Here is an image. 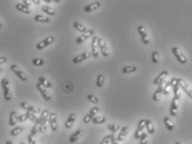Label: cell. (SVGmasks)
I'll use <instances>...</instances> for the list:
<instances>
[{"label":"cell","mask_w":192,"mask_h":144,"mask_svg":"<svg viewBox=\"0 0 192 144\" xmlns=\"http://www.w3.org/2000/svg\"><path fill=\"white\" fill-rule=\"evenodd\" d=\"M27 119V114H23V115H20L19 117H17V121L19 122H25V121Z\"/></svg>","instance_id":"f6af8a7d"},{"label":"cell","mask_w":192,"mask_h":144,"mask_svg":"<svg viewBox=\"0 0 192 144\" xmlns=\"http://www.w3.org/2000/svg\"><path fill=\"white\" fill-rule=\"evenodd\" d=\"M111 144H118L117 143L116 136L115 135V133H111Z\"/></svg>","instance_id":"7dc6e473"},{"label":"cell","mask_w":192,"mask_h":144,"mask_svg":"<svg viewBox=\"0 0 192 144\" xmlns=\"http://www.w3.org/2000/svg\"><path fill=\"white\" fill-rule=\"evenodd\" d=\"M32 2H33V3H34L35 4H40V1H39V0H33Z\"/></svg>","instance_id":"f907efd6"},{"label":"cell","mask_w":192,"mask_h":144,"mask_svg":"<svg viewBox=\"0 0 192 144\" xmlns=\"http://www.w3.org/2000/svg\"><path fill=\"white\" fill-rule=\"evenodd\" d=\"M39 82L42 85L44 88H49L52 87V83H51L47 79H46L45 78H43V77H39Z\"/></svg>","instance_id":"4316f807"},{"label":"cell","mask_w":192,"mask_h":144,"mask_svg":"<svg viewBox=\"0 0 192 144\" xmlns=\"http://www.w3.org/2000/svg\"><path fill=\"white\" fill-rule=\"evenodd\" d=\"M99 112V108L97 107H95V108H92L90 112H89L88 114H87L84 117H83V122L84 123H88L90 122L93 117H95L96 115V113Z\"/></svg>","instance_id":"8fae6325"},{"label":"cell","mask_w":192,"mask_h":144,"mask_svg":"<svg viewBox=\"0 0 192 144\" xmlns=\"http://www.w3.org/2000/svg\"><path fill=\"white\" fill-rule=\"evenodd\" d=\"M48 144H51V143H48Z\"/></svg>","instance_id":"680465c9"},{"label":"cell","mask_w":192,"mask_h":144,"mask_svg":"<svg viewBox=\"0 0 192 144\" xmlns=\"http://www.w3.org/2000/svg\"><path fill=\"white\" fill-rule=\"evenodd\" d=\"M106 117H94L92 119V122L93 123H95V124H102V123H104L105 122H106Z\"/></svg>","instance_id":"836d02e7"},{"label":"cell","mask_w":192,"mask_h":144,"mask_svg":"<svg viewBox=\"0 0 192 144\" xmlns=\"http://www.w3.org/2000/svg\"><path fill=\"white\" fill-rule=\"evenodd\" d=\"M170 83H171V86L173 88V92H174V95H175V97H181V90H180V88H179L178 83H177V78H171V79L170 80Z\"/></svg>","instance_id":"4fadbf2b"},{"label":"cell","mask_w":192,"mask_h":144,"mask_svg":"<svg viewBox=\"0 0 192 144\" xmlns=\"http://www.w3.org/2000/svg\"><path fill=\"white\" fill-rule=\"evenodd\" d=\"M23 131V128H22V127H16V128H14L13 129H12L11 132H10V134H11V136L13 137L18 136V135L20 134Z\"/></svg>","instance_id":"e575fe53"},{"label":"cell","mask_w":192,"mask_h":144,"mask_svg":"<svg viewBox=\"0 0 192 144\" xmlns=\"http://www.w3.org/2000/svg\"><path fill=\"white\" fill-rule=\"evenodd\" d=\"M23 5H25V6H27V7H29L31 4H30V2H29V1H27V0H23Z\"/></svg>","instance_id":"681fc988"},{"label":"cell","mask_w":192,"mask_h":144,"mask_svg":"<svg viewBox=\"0 0 192 144\" xmlns=\"http://www.w3.org/2000/svg\"><path fill=\"white\" fill-rule=\"evenodd\" d=\"M179 102H180V97H174L172 102H171V105L170 108V113L172 117L176 116L177 114V109H178V106H179Z\"/></svg>","instance_id":"52a82bcc"},{"label":"cell","mask_w":192,"mask_h":144,"mask_svg":"<svg viewBox=\"0 0 192 144\" xmlns=\"http://www.w3.org/2000/svg\"><path fill=\"white\" fill-rule=\"evenodd\" d=\"M42 12H44L45 13H47V14H48V15L53 16L55 14V10H54L53 8H51V7H49V6H47V5H45V6H42Z\"/></svg>","instance_id":"4dcf8cb0"},{"label":"cell","mask_w":192,"mask_h":144,"mask_svg":"<svg viewBox=\"0 0 192 144\" xmlns=\"http://www.w3.org/2000/svg\"><path fill=\"white\" fill-rule=\"evenodd\" d=\"M39 132V124L38 123H35V125L33 127V128L31 130L30 134L33 136H35L37 133Z\"/></svg>","instance_id":"7bdbcfd3"},{"label":"cell","mask_w":192,"mask_h":144,"mask_svg":"<svg viewBox=\"0 0 192 144\" xmlns=\"http://www.w3.org/2000/svg\"><path fill=\"white\" fill-rule=\"evenodd\" d=\"M177 83H178V86H179V88H181V89L184 91L185 94L188 95L190 98H192V93H191V88H189L188 85L185 83V81H183L182 79H180V78H177Z\"/></svg>","instance_id":"ba28073f"},{"label":"cell","mask_w":192,"mask_h":144,"mask_svg":"<svg viewBox=\"0 0 192 144\" xmlns=\"http://www.w3.org/2000/svg\"><path fill=\"white\" fill-rule=\"evenodd\" d=\"M5 144H13V142H12L11 140H7L6 141V143H5Z\"/></svg>","instance_id":"816d5d0a"},{"label":"cell","mask_w":192,"mask_h":144,"mask_svg":"<svg viewBox=\"0 0 192 144\" xmlns=\"http://www.w3.org/2000/svg\"><path fill=\"white\" fill-rule=\"evenodd\" d=\"M54 41V37L53 36H49L47 37L44 40H42L41 42H39L37 45H36V48L38 50H42L43 48H45L47 46H49L51 43H53V42Z\"/></svg>","instance_id":"7a4b0ae2"},{"label":"cell","mask_w":192,"mask_h":144,"mask_svg":"<svg viewBox=\"0 0 192 144\" xmlns=\"http://www.w3.org/2000/svg\"><path fill=\"white\" fill-rule=\"evenodd\" d=\"M87 99H88L89 101L91 102L92 103H94V104H96V103H98V102H99V100H98V98L96 97V96H94V95H92V94H88L87 96Z\"/></svg>","instance_id":"f35d334b"},{"label":"cell","mask_w":192,"mask_h":144,"mask_svg":"<svg viewBox=\"0 0 192 144\" xmlns=\"http://www.w3.org/2000/svg\"><path fill=\"white\" fill-rule=\"evenodd\" d=\"M97 43H98V47L100 48L102 54L103 55V57H107L108 55H109V49H108L107 43H105V41L102 39L98 38Z\"/></svg>","instance_id":"8992f818"},{"label":"cell","mask_w":192,"mask_h":144,"mask_svg":"<svg viewBox=\"0 0 192 144\" xmlns=\"http://www.w3.org/2000/svg\"><path fill=\"white\" fill-rule=\"evenodd\" d=\"M1 85L4 90V99L6 101H10L12 99V94L10 92V87H9V81L7 78H3L1 80Z\"/></svg>","instance_id":"6da1fadb"},{"label":"cell","mask_w":192,"mask_h":144,"mask_svg":"<svg viewBox=\"0 0 192 144\" xmlns=\"http://www.w3.org/2000/svg\"><path fill=\"white\" fill-rule=\"evenodd\" d=\"M34 19L35 21H37V22H41V23H48V22L50 21L48 17H45V16L40 15V14L35 15Z\"/></svg>","instance_id":"f546056e"},{"label":"cell","mask_w":192,"mask_h":144,"mask_svg":"<svg viewBox=\"0 0 192 144\" xmlns=\"http://www.w3.org/2000/svg\"><path fill=\"white\" fill-rule=\"evenodd\" d=\"M175 144H181V143H180V142H176V143Z\"/></svg>","instance_id":"f5cc1de1"},{"label":"cell","mask_w":192,"mask_h":144,"mask_svg":"<svg viewBox=\"0 0 192 144\" xmlns=\"http://www.w3.org/2000/svg\"><path fill=\"white\" fill-rule=\"evenodd\" d=\"M2 70H3V69H2V68H0V73H2Z\"/></svg>","instance_id":"11a10c76"},{"label":"cell","mask_w":192,"mask_h":144,"mask_svg":"<svg viewBox=\"0 0 192 144\" xmlns=\"http://www.w3.org/2000/svg\"><path fill=\"white\" fill-rule=\"evenodd\" d=\"M146 128L150 134H153L154 132H155V129H154L153 125L151 123L150 119H146Z\"/></svg>","instance_id":"d6a6232c"},{"label":"cell","mask_w":192,"mask_h":144,"mask_svg":"<svg viewBox=\"0 0 192 144\" xmlns=\"http://www.w3.org/2000/svg\"><path fill=\"white\" fill-rule=\"evenodd\" d=\"M73 27H75L77 31L81 32L82 33H84L85 32L87 31V27H85L82 24H80L79 22H75V23L73 24Z\"/></svg>","instance_id":"f1b7e54d"},{"label":"cell","mask_w":192,"mask_h":144,"mask_svg":"<svg viewBox=\"0 0 192 144\" xmlns=\"http://www.w3.org/2000/svg\"><path fill=\"white\" fill-rule=\"evenodd\" d=\"M2 28V24H1V22H0V29Z\"/></svg>","instance_id":"db71d44e"},{"label":"cell","mask_w":192,"mask_h":144,"mask_svg":"<svg viewBox=\"0 0 192 144\" xmlns=\"http://www.w3.org/2000/svg\"><path fill=\"white\" fill-rule=\"evenodd\" d=\"M48 115H49V111L47 110V109H45V110H43V112L42 113V114H41V116H40V117L39 118V121H38V124H39V126L42 122H46V121H47V118H48Z\"/></svg>","instance_id":"d4e9b609"},{"label":"cell","mask_w":192,"mask_h":144,"mask_svg":"<svg viewBox=\"0 0 192 144\" xmlns=\"http://www.w3.org/2000/svg\"><path fill=\"white\" fill-rule=\"evenodd\" d=\"M93 34H94V30H92V29L87 30L84 33H82L80 37H78V38L76 39V43H77V44L82 43L83 42H85L87 39H88L90 37H92Z\"/></svg>","instance_id":"9c48e42d"},{"label":"cell","mask_w":192,"mask_h":144,"mask_svg":"<svg viewBox=\"0 0 192 144\" xmlns=\"http://www.w3.org/2000/svg\"><path fill=\"white\" fill-rule=\"evenodd\" d=\"M27 141H28V144H36V141L34 139V136L29 134L27 136Z\"/></svg>","instance_id":"bcb514c9"},{"label":"cell","mask_w":192,"mask_h":144,"mask_svg":"<svg viewBox=\"0 0 192 144\" xmlns=\"http://www.w3.org/2000/svg\"><path fill=\"white\" fill-rule=\"evenodd\" d=\"M140 139H141V144H147V142H148L147 134L145 133V132H142V136L140 137Z\"/></svg>","instance_id":"b9f144b4"},{"label":"cell","mask_w":192,"mask_h":144,"mask_svg":"<svg viewBox=\"0 0 192 144\" xmlns=\"http://www.w3.org/2000/svg\"><path fill=\"white\" fill-rule=\"evenodd\" d=\"M92 56V53H90V52H84V53H82L80 55H78L77 57H75L74 59H73V63H79V62H82L83 60L85 59H89L90 57Z\"/></svg>","instance_id":"e0dca14e"},{"label":"cell","mask_w":192,"mask_h":144,"mask_svg":"<svg viewBox=\"0 0 192 144\" xmlns=\"http://www.w3.org/2000/svg\"><path fill=\"white\" fill-rule=\"evenodd\" d=\"M104 82H105V78H104V76L102 74H99L97 78H96V86H97V87H102L104 84Z\"/></svg>","instance_id":"d590c367"},{"label":"cell","mask_w":192,"mask_h":144,"mask_svg":"<svg viewBox=\"0 0 192 144\" xmlns=\"http://www.w3.org/2000/svg\"><path fill=\"white\" fill-rule=\"evenodd\" d=\"M120 128H121L120 125L116 124V123H111L107 126V129L109 131H111L112 133H116L118 130H120Z\"/></svg>","instance_id":"1f68e13d"},{"label":"cell","mask_w":192,"mask_h":144,"mask_svg":"<svg viewBox=\"0 0 192 144\" xmlns=\"http://www.w3.org/2000/svg\"><path fill=\"white\" fill-rule=\"evenodd\" d=\"M77 119V114L76 113H72L70 114L69 117L67 118V120L65 122V128H71L73 127V123L75 122V121Z\"/></svg>","instance_id":"ffe728a7"},{"label":"cell","mask_w":192,"mask_h":144,"mask_svg":"<svg viewBox=\"0 0 192 144\" xmlns=\"http://www.w3.org/2000/svg\"><path fill=\"white\" fill-rule=\"evenodd\" d=\"M151 59H152V62L155 64H157L159 62V60H160V58H159V53L156 52V51H154L151 54Z\"/></svg>","instance_id":"74e56055"},{"label":"cell","mask_w":192,"mask_h":144,"mask_svg":"<svg viewBox=\"0 0 192 144\" xmlns=\"http://www.w3.org/2000/svg\"><path fill=\"white\" fill-rule=\"evenodd\" d=\"M110 142H111V134H108L102 140L100 144H109Z\"/></svg>","instance_id":"ee69618b"},{"label":"cell","mask_w":192,"mask_h":144,"mask_svg":"<svg viewBox=\"0 0 192 144\" xmlns=\"http://www.w3.org/2000/svg\"><path fill=\"white\" fill-rule=\"evenodd\" d=\"M32 62L34 66H42L44 64V61L42 59H34Z\"/></svg>","instance_id":"ab89813d"},{"label":"cell","mask_w":192,"mask_h":144,"mask_svg":"<svg viewBox=\"0 0 192 144\" xmlns=\"http://www.w3.org/2000/svg\"><path fill=\"white\" fill-rule=\"evenodd\" d=\"M163 121H164V123H165L167 130L172 131L173 129H174V124H173L171 119L169 117H164V119H163Z\"/></svg>","instance_id":"484cf974"},{"label":"cell","mask_w":192,"mask_h":144,"mask_svg":"<svg viewBox=\"0 0 192 144\" xmlns=\"http://www.w3.org/2000/svg\"><path fill=\"white\" fill-rule=\"evenodd\" d=\"M129 130H130V128L128 127H123L120 133L118 134V136L116 137V140L119 141V142H122V141L124 140V138H125V137L127 136Z\"/></svg>","instance_id":"7402d4cb"},{"label":"cell","mask_w":192,"mask_h":144,"mask_svg":"<svg viewBox=\"0 0 192 144\" xmlns=\"http://www.w3.org/2000/svg\"><path fill=\"white\" fill-rule=\"evenodd\" d=\"M146 128V120L145 119H142V120L138 122V125H137V128L140 131H142L143 132V129Z\"/></svg>","instance_id":"60d3db41"},{"label":"cell","mask_w":192,"mask_h":144,"mask_svg":"<svg viewBox=\"0 0 192 144\" xmlns=\"http://www.w3.org/2000/svg\"><path fill=\"white\" fill-rule=\"evenodd\" d=\"M19 144H26V143H20Z\"/></svg>","instance_id":"9f6ffc18"},{"label":"cell","mask_w":192,"mask_h":144,"mask_svg":"<svg viewBox=\"0 0 192 144\" xmlns=\"http://www.w3.org/2000/svg\"><path fill=\"white\" fill-rule=\"evenodd\" d=\"M48 121L50 123L51 129L56 132L58 130V122H57V114L55 113H51L48 115Z\"/></svg>","instance_id":"30bf717a"},{"label":"cell","mask_w":192,"mask_h":144,"mask_svg":"<svg viewBox=\"0 0 192 144\" xmlns=\"http://www.w3.org/2000/svg\"><path fill=\"white\" fill-rule=\"evenodd\" d=\"M165 81H163L161 84H159L158 88L156 90V92L154 93L153 100L155 102L160 101V99H161V97H162V95L163 94V88H164V86H165Z\"/></svg>","instance_id":"2e32d148"},{"label":"cell","mask_w":192,"mask_h":144,"mask_svg":"<svg viewBox=\"0 0 192 144\" xmlns=\"http://www.w3.org/2000/svg\"><path fill=\"white\" fill-rule=\"evenodd\" d=\"M17 113L15 111H12L9 114V120H8V124L11 127H14L17 122Z\"/></svg>","instance_id":"cb8c5ba5"},{"label":"cell","mask_w":192,"mask_h":144,"mask_svg":"<svg viewBox=\"0 0 192 144\" xmlns=\"http://www.w3.org/2000/svg\"><path fill=\"white\" fill-rule=\"evenodd\" d=\"M172 52L173 53H174V55H175V57L176 58L177 60L181 62V63H182V64H185V63H186V62H187L186 57L181 53V51L179 49V48H173Z\"/></svg>","instance_id":"3957f363"},{"label":"cell","mask_w":192,"mask_h":144,"mask_svg":"<svg viewBox=\"0 0 192 144\" xmlns=\"http://www.w3.org/2000/svg\"><path fill=\"white\" fill-rule=\"evenodd\" d=\"M11 70L13 71V72L19 77V78L21 79L22 81H23V82H26V81H27V75L20 69L19 68V66H17L15 64H13V65H11Z\"/></svg>","instance_id":"277c9868"},{"label":"cell","mask_w":192,"mask_h":144,"mask_svg":"<svg viewBox=\"0 0 192 144\" xmlns=\"http://www.w3.org/2000/svg\"><path fill=\"white\" fill-rule=\"evenodd\" d=\"M7 58L6 57H4V56H3V57H0V64H4V63H5V62H7Z\"/></svg>","instance_id":"c3c4849f"},{"label":"cell","mask_w":192,"mask_h":144,"mask_svg":"<svg viewBox=\"0 0 192 144\" xmlns=\"http://www.w3.org/2000/svg\"><path fill=\"white\" fill-rule=\"evenodd\" d=\"M36 87H37L38 90L40 92V94H42V97L44 98V100H46V101H49V100L51 99V95L50 94L47 92V90L46 89V88H44L43 86L41 85L39 82H38V83L36 84Z\"/></svg>","instance_id":"9a60e30c"},{"label":"cell","mask_w":192,"mask_h":144,"mask_svg":"<svg viewBox=\"0 0 192 144\" xmlns=\"http://www.w3.org/2000/svg\"><path fill=\"white\" fill-rule=\"evenodd\" d=\"M101 4L100 2H94L92 4H90L88 5H87L86 7L84 8V11L86 13H89V12H92L94 10H96L97 8H100Z\"/></svg>","instance_id":"44dd1931"},{"label":"cell","mask_w":192,"mask_h":144,"mask_svg":"<svg viewBox=\"0 0 192 144\" xmlns=\"http://www.w3.org/2000/svg\"><path fill=\"white\" fill-rule=\"evenodd\" d=\"M168 77V72L167 71H162L161 73L158 75L157 77L156 78V79L154 80L153 83L155 85H159V84H161L163 81H165V78Z\"/></svg>","instance_id":"ac0fdd59"},{"label":"cell","mask_w":192,"mask_h":144,"mask_svg":"<svg viewBox=\"0 0 192 144\" xmlns=\"http://www.w3.org/2000/svg\"><path fill=\"white\" fill-rule=\"evenodd\" d=\"M97 39L98 37L94 36L92 38V56L94 58H97L99 56V53H98V43H97Z\"/></svg>","instance_id":"5bb4252c"},{"label":"cell","mask_w":192,"mask_h":144,"mask_svg":"<svg viewBox=\"0 0 192 144\" xmlns=\"http://www.w3.org/2000/svg\"><path fill=\"white\" fill-rule=\"evenodd\" d=\"M83 135V130L82 129H78L76 132L73 133L72 136L70 137L69 143H74L75 142H77L82 136Z\"/></svg>","instance_id":"d6986e66"},{"label":"cell","mask_w":192,"mask_h":144,"mask_svg":"<svg viewBox=\"0 0 192 144\" xmlns=\"http://www.w3.org/2000/svg\"><path fill=\"white\" fill-rule=\"evenodd\" d=\"M15 8L17 10H19L20 12L23 13H26V14H29L31 13V10L29 9L28 7L23 5V4H17L15 5Z\"/></svg>","instance_id":"603a6c76"},{"label":"cell","mask_w":192,"mask_h":144,"mask_svg":"<svg viewBox=\"0 0 192 144\" xmlns=\"http://www.w3.org/2000/svg\"><path fill=\"white\" fill-rule=\"evenodd\" d=\"M27 116V119H30L33 122H34V123H37L38 122V121H39V117H36V115H35L34 113H29V112H27L26 113Z\"/></svg>","instance_id":"8d00e7d4"},{"label":"cell","mask_w":192,"mask_h":144,"mask_svg":"<svg viewBox=\"0 0 192 144\" xmlns=\"http://www.w3.org/2000/svg\"><path fill=\"white\" fill-rule=\"evenodd\" d=\"M137 70V68L133 65H130V66H126L122 68V72L123 73H134Z\"/></svg>","instance_id":"83f0119b"},{"label":"cell","mask_w":192,"mask_h":144,"mask_svg":"<svg viewBox=\"0 0 192 144\" xmlns=\"http://www.w3.org/2000/svg\"><path fill=\"white\" fill-rule=\"evenodd\" d=\"M137 30H138V33H140V35L142 36V43H144V44L150 43V39H149V36L147 34V31H146V27L141 25V26H139L137 27Z\"/></svg>","instance_id":"5b68a950"},{"label":"cell","mask_w":192,"mask_h":144,"mask_svg":"<svg viewBox=\"0 0 192 144\" xmlns=\"http://www.w3.org/2000/svg\"><path fill=\"white\" fill-rule=\"evenodd\" d=\"M20 106H21V108H23V109L27 110V112H29V113H34V114L41 113V110H40L39 108H36L34 106L29 105L28 103L25 102H22L20 103Z\"/></svg>","instance_id":"7c38bea8"},{"label":"cell","mask_w":192,"mask_h":144,"mask_svg":"<svg viewBox=\"0 0 192 144\" xmlns=\"http://www.w3.org/2000/svg\"><path fill=\"white\" fill-rule=\"evenodd\" d=\"M127 144H130V143H127Z\"/></svg>","instance_id":"6f0895ef"}]
</instances>
